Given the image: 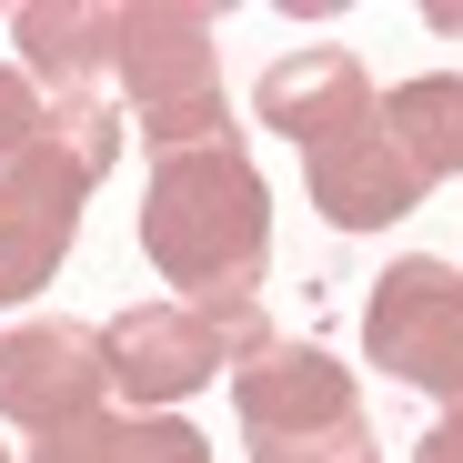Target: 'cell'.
Listing matches in <instances>:
<instances>
[{"instance_id":"6da1fadb","label":"cell","mask_w":463,"mask_h":463,"mask_svg":"<svg viewBox=\"0 0 463 463\" xmlns=\"http://www.w3.org/2000/svg\"><path fill=\"white\" fill-rule=\"evenodd\" d=\"M141 252L172 292H192V313L222 333V373H242L272 353L262 333V262H272V192L252 172L242 141L162 151L141 192Z\"/></svg>"},{"instance_id":"7a4b0ae2","label":"cell","mask_w":463,"mask_h":463,"mask_svg":"<svg viewBox=\"0 0 463 463\" xmlns=\"http://www.w3.org/2000/svg\"><path fill=\"white\" fill-rule=\"evenodd\" d=\"M121 111L151 151H202L232 141L222 111V31L202 0H131L121 11Z\"/></svg>"},{"instance_id":"3957f363","label":"cell","mask_w":463,"mask_h":463,"mask_svg":"<svg viewBox=\"0 0 463 463\" xmlns=\"http://www.w3.org/2000/svg\"><path fill=\"white\" fill-rule=\"evenodd\" d=\"M232 413H242L252 463H383L373 413L353 393V373L313 343H272L232 373Z\"/></svg>"},{"instance_id":"277c9868","label":"cell","mask_w":463,"mask_h":463,"mask_svg":"<svg viewBox=\"0 0 463 463\" xmlns=\"http://www.w3.org/2000/svg\"><path fill=\"white\" fill-rule=\"evenodd\" d=\"M363 353H373V373L443 393L463 413V272L433 252H403L363 302Z\"/></svg>"},{"instance_id":"5b68a950","label":"cell","mask_w":463,"mask_h":463,"mask_svg":"<svg viewBox=\"0 0 463 463\" xmlns=\"http://www.w3.org/2000/svg\"><path fill=\"white\" fill-rule=\"evenodd\" d=\"M91 182H101V172H91L61 131H41L21 162L0 172V302L51 292V272H61V252H71V232H81Z\"/></svg>"},{"instance_id":"8992f818","label":"cell","mask_w":463,"mask_h":463,"mask_svg":"<svg viewBox=\"0 0 463 463\" xmlns=\"http://www.w3.org/2000/svg\"><path fill=\"white\" fill-rule=\"evenodd\" d=\"M111 393V353L81 323H21L0 333V423H21L31 443L61 423H91Z\"/></svg>"},{"instance_id":"52a82bcc","label":"cell","mask_w":463,"mask_h":463,"mask_svg":"<svg viewBox=\"0 0 463 463\" xmlns=\"http://www.w3.org/2000/svg\"><path fill=\"white\" fill-rule=\"evenodd\" d=\"M101 353H111V393H131L141 413H172L182 393H202L222 373V333L192 302H131V313H111Z\"/></svg>"},{"instance_id":"ba28073f","label":"cell","mask_w":463,"mask_h":463,"mask_svg":"<svg viewBox=\"0 0 463 463\" xmlns=\"http://www.w3.org/2000/svg\"><path fill=\"white\" fill-rule=\"evenodd\" d=\"M252 111H262V131H282V141H302V151H323V141L363 131L383 101H373V71H363L343 41H302V51H282L262 81H252Z\"/></svg>"},{"instance_id":"9c48e42d","label":"cell","mask_w":463,"mask_h":463,"mask_svg":"<svg viewBox=\"0 0 463 463\" xmlns=\"http://www.w3.org/2000/svg\"><path fill=\"white\" fill-rule=\"evenodd\" d=\"M31 81L51 91V111H81V101H121V11L111 0H31L11 21Z\"/></svg>"},{"instance_id":"30bf717a","label":"cell","mask_w":463,"mask_h":463,"mask_svg":"<svg viewBox=\"0 0 463 463\" xmlns=\"http://www.w3.org/2000/svg\"><path fill=\"white\" fill-rule=\"evenodd\" d=\"M302 182H313V212L343 222V232H383V222L423 212V192H433V182L413 172V151L383 131V111H373L363 131L323 141V151H302Z\"/></svg>"},{"instance_id":"8fae6325","label":"cell","mask_w":463,"mask_h":463,"mask_svg":"<svg viewBox=\"0 0 463 463\" xmlns=\"http://www.w3.org/2000/svg\"><path fill=\"white\" fill-rule=\"evenodd\" d=\"M383 131L413 151L423 182H463V81L453 71H423V81L383 91Z\"/></svg>"},{"instance_id":"7c38bea8","label":"cell","mask_w":463,"mask_h":463,"mask_svg":"<svg viewBox=\"0 0 463 463\" xmlns=\"http://www.w3.org/2000/svg\"><path fill=\"white\" fill-rule=\"evenodd\" d=\"M41 131H51V101L31 91V71H11V61H0V172H11Z\"/></svg>"},{"instance_id":"4fadbf2b","label":"cell","mask_w":463,"mask_h":463,"mask_svg":"<svg viewBox=\"0 0 463 463\" xmlns=\"http://www.w3.org/2000/svg\"><path fill=\"white\" fill-rule=\"evenodd\" d=\"M121 463H212V443L172 413H131L121 423Z\"/></svg>"},{"instance_id":"5bb4252c","label":"cell","mask_w":463,"mask_h":463,"mask_svg":"<svg viewBox=\"0 0 463 463\" xmlns=\"http://www.w3.org/2000/svg\"><path fill=\"white\" fill-rule=\"evenodd\" d=\"M21 463H121V423H111V413H91V423H61V433H41Z\"/></svg>"},{"instance_id":"9a60e30c","label":"cell","mask_w":463,"mask_h":463,"mask_svg":"<svg viewBox=\"0 0 463 463\" xmlns=\"http://www.w3.org/2000/svg\"><path fill=\"white\" fill-rule=\"evenodd\" d=\"M413 463H463V413H443V423L413 443Z\"/></svg>"},{"instance_id":"2e32d148","label":"cell","mask_w":463,"mask_h":463,"mask_svg":"<svg viewBox=\"0 0 463 463\" xmlns=\"http://www.w3.org/2000/svg\"><path fill=\"white\" fill-rule=\"evenodd\" d=\"M0 463H11V443H0Z\"/></svg>"}]
</instances>
